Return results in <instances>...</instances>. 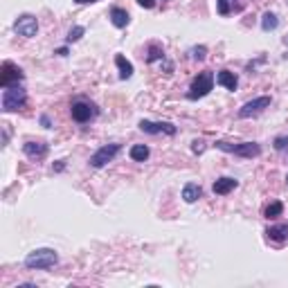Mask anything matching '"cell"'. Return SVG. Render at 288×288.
I'll return each instance as SVG.
<instances>
[{"label": "cell", "instance_id": "12", "mask_svg": "<svg viewBox=\"0 0 288 288\" xmlns=\"http://www.w3.org/2000/svg\"><path fill=\"white\" fill-rule=\"evenodd\" d=\"M23 151H25L27 158H43L48 153V144L45 142H25L23 144Z\"/></svg>", "mask_w": 288, "mask_h": 288}, {"label": "cell", "instance_id": "25", "mask_svg": "<svg viewBox=\"0 0 288 288\" xmlns=\"http://www.w3.org/2000/svg\"><path fill=\"white\" fill-rule=\"evenodd\" d=\"M286 146H288V138H277L275 140V149L277 151H284Z\"/></svg>", "mask_w": 288, "mask_h": 288}, {"label": "cell", "instance_id": "7", "mask_svg": "<svg viewBox=\"0 0 288 288\" xmlns=\"http://www.w3.org/2000/svg\"><path fill=\"white\" fill-rule=\"evenodd\" d=\"M18 81H23V70L11 63V61H5L3 68H0V86L9 88V86H16Z\"/></svg>", "mask_w": 288, "mask_h": 288}, {"label": "cell", "instance_id": "28", "mask_svg": "<svg viewBox=\"0 0 288 288\" xmlns=\"http://www.w3.org/2000/svg\"><path fill=\"white\" fill-rule=\"evenodd\" d=\"M194 151H196V153H198V151H203V142H198V140H196V142H194Z\"/></svg>", "mask_w": 288, "mask_h": 288}, {"label": "cell", "instance_id": "19", "mask_svg": "<svg viewBox=\"0 0 288 288\" xmlns=\"http://www.w3.org/2000/svg\"><path fill=\"white\" fill-rule=\"evenodd\" d=\"M277 25H279V20H277V16L275 14H263V18H261V27L266 32H270V30H277Z\"/></svg>", "mask_w": 288, "mask_h": 288}, {"label": "cell", "instance_id": "10", "mask_svg": "<svg viewBox=\"0 0 288 288\" xmlns=\"http://www.w3.org/2000/svg\"><path fill=\"white\" fill-rule=\"evenodd\" d=\"M140 128H142L144 133H151V135H156V133L176 135V131H178V128L173 126V124H169V122H149V120H142V122H140Z\"/></svg>", "mask_w": 288, "mask_h": 288}, {"label": "cell", "instance_id": "14", "mask_svg": "<svg viewBox=\"0 0 288 288\" xmlns=\"http://www.w3.org/2000/svg\"><path fill=\"white\" fill-rule=\"evenodd\" d=\"M128 20H131L128 11H124L122 7H113V9H110V23H113L115 27H126Z\"/></svg>", "mask_w": 288, "mask_h": 288}, {"label": "cell", "instance_id": "20", "mask_svg": "<svg viewBox=\"0 0 288 288\" xmlns=\"http://www.w3.org/2000/svg\"><path fill=\"white\" fill-rule=\"evenodd\" d=\"M281 212H284V205H281V203H270L266 207V218H277Z\"/></svg>", "mask_w": 288, "mask_h": 288}, {"label": "cell", "instance_id": "21", "mask_svg": "<svg viewBox=\"0 0 288 288\" xmlns=\"http://www.w3.org/2000/svg\"><path fill=\"white\" fill-rule=\"evenodd\" d=\"M162 56H165V52H162L160 45H151V48H149V54H146V61H149V63H153V61L162 59Z\"/></svg>", "mask_w": 288, "mask_h": 288}, {"label": "cell", "instance_id": "6", "mask_svg": "<svg viewBox=\"0 0 288 288\" xmlns=\"http://www.w3.org/2000/svg\"><path fill=\"white\" fill-rule=\"evenodd\" d=\"M120 151H122V144H106V146H101V149H97L93 156H90V165H93L95 169L108 165V162L117 153H120Z\"/></svg>", "mask_w": 288, "mask_h": 288}, {"label": "cell", "instance_id": "1", "mask_svg": "<svg viewBox=\"0 0 288 288\" xmlns=\"http://www.w3.org/2000/svg\"><path fill=\"white\" fill-rule=\"evenodd\" d=\"M56 261H59V255H56L52 248H38V250H34L25 257V266L32 270L52 268V266H56Z\"/></svg>", "mask_w": 288, "mask_h": 288}, {"label": "cell", "instance_id": "13", "mask_svg": "<svg viewBox=\"0 0 288 288\" xmlns=\"http://www.w3.org/2000/svg\"><path fill=\"white\" fill-rule=\"evenodd\" d=\"M216 81H218V86H223L228 90H236V86H239V79H236V75H234V72H230V70H221V72H218Z\"/></svg>", "mask_w": 288, "mask_h": 288}, {"label": "cell", "instance_id": "5", "mask_svg": "<svg viewBox=\"0 0 288 288\" xmlns=\"http://www.w3.org/2000/svg\"><path fill=\"white\" fill-rule=\"evenodd\" d=\"M70 113H72V120H77L79 124H86V122H90L93 117H97V106L93 104V101H86V99H77L75 104H72V108H70Z\"/></svg>", "mask_w": 288, "mask_h": 288}, {"label": "cell", "instance_id": "22", "mask_svg": "<svg viewBox=\"0 0 288 288\" xmlns=\"http://www.w3.org/2000/svg\"><path fill=\"white\" fill-rule=\"evenodd\" d=\"M232 11V0H218V14L228 16Z\"/></svg>", "mask_w": 288, "mask_h": 288}, {"label": "cell", "instance_id": "23", "mask_svg": "<svg viewBox=\"0 0 288 288\" xmlns=\"http://www.w3.org/2000/svg\"><path fill=\"white\" fill-rule=\"evenodd\" d=\"M83 36V27H72L70 34H68V43H72V41H79V38Z\"/></svg>", "mask_w": 288, "mask_h": 288}, {"label": "cell", "instance_id": "15", "mask_svg": "<svg viewBox=\"0 0 288 288\" xmlns=\"http://www.w3.org/2000/svg\"><path fill=\"white\" fill-rule=\"evenodd\" d=\"M201 194H203V189H201V185H196V183H187L183 187V198L185 203H196L201 198Z\"/></svg>", "mask_w": 288, "mask_h": 288}, {"label": "cell", "instance_id": "9", "mask_svg": "<svg viewBox=\"0 0 288 288\" xmlns=\"http://www.w3.org/2000/svg\"><path fill=\"white\" fill-rule=\"evenodd\" d=\"M270 106V97H257L252 101H248V104H243L239 108V117H243V120H248V117H255L259 115V113H263Z\"/></svg>", "mask_w": 288, "mask_h": 288}, {"label": "cell", "instance_id": "16", "mask_svg": "<svg viewBox=\"0 0 288 288\" xmlns=\"http://www.w3.org/2000/svg\"><path fill=\"white\" fill-rule=\"evenodd\" d=\"M115 65H117V70H120V79H131V77H133V65H131V61H126L122 54L115 56Z\"/></svg>", "mask_w": 288, "mask_h": 288}, {"label": "cell", "instance_id": "2", "mask_svg": "<svg viewBox=\"0 0 288 288\" xmlns=\"http://www.w3.org/2000/svg\"><path fill=\"white\" fill-rule=\"evenodd\" d=\"M25 101H27V95H25V90H23L18 83H16V86L5 88V93H3V110L5 113L20 110L23 106H25Z\"/></svg>", "mask_w": 288, "mask_h": 288}, {"label": "cell", "instance_id": "8", "mask_svg": "<svg viewBox=\"0 0 288 288\" xmlns=\"http://www.w3.org/2000/svg\"><path fill=\"white\" fill-rule=\"evenodd\" d=\"M14 30L18 32L20 36L32 38V36H36V32H38V20L34 18L32 14H23V16H18V20L14 23Z\"/></svg>", "mask_w": 288, "mask_h": 288}, {"label": "cell", "instance_id": "3", "mask_svg": "<svg viewBox=\"0 0 288 288\" xmlns=\"http://www.w3.org/2000/svg\"><path fill=\"white\" fill-rule=\"evenodd\" d=\"M212 88H214V75L210 70H205V72H201L194 81H191L187 97L189 99H201V97H205V95H210Z\"/></svg>", "mask_w": 288, "mask_h": 288}, {"label": "cell", "instance_id": "29", "mask_svg": "<svg viewBox=\"0 0 288 288\" xmlns=\"http://www.w3.org/2000/svg\"><path fill=\"white\" fill-rule=\"evenodd\" d=\"M77 5H88V3H97V0H75Z\"/></svg>", "mask_w": 288, "mask_h": 288}, {"label": "cell", "instance_id": "27", "mask_svg": "<svg viewBox=\"0 0 288 288\" xmlns=\"http://www.w3.org/2000/svg\"><path fill=\"white\" fill-rule=\"evenodd\" d=\"M41 124H43L45 128H50V117H48V115H43V117H41Z\"/></svg>", "mask_w": 288, "mask_h": 288}, {"label": "cell", "instance_id": "4", "mask_svg": "<svg viewBox=\"0 0 288 288\" xmlns=\"http://www.w3.org/2000/svg\"><path fill=\"white\" fill-rule=\"evenodd\" d=\"M216 149L225 151V153H234L241 158H257L261 153V146L257 142H241V144H230V142H216Z\"/></svg>", "mask_w": 288, "mask_h": 288}, {"label": "cell", "instance_id": "26", "mask_svg": "<svg viewBox=\"0 0 288 288\" xmlns=\"http://www.w3.org/2000/svg\"><path fill=\"white\" fill-rule=\"evenodd\" d=\"M135 3H138L140 7H144V9H153L156 7V0H135Z\"/></svg>", "mask_w": 288, "mask_h": 288}, {"label": "cell", "instance_id": "24", "mask_svg": "<svg viewBox=\"0 0 288 288\" xmlns=\"http://www.w3.org/2000/svg\"><path fill=\"white\" fill-rule=\"evenodd\" d=\"M205 52H207V50L205 48H203V45H201V48H194V50H191V56H194V59H205Z\"/></svg>", "mask_w": 288, "mask_h": 288}, {"label": "cell", "instance_id": "30", "mask_svg": "<svg viewBox=\"0 0 288 288\" xmlns=\"http://www.w3.org/2000/svg\"><path fill=\"white\" fill-rule=\"evenodd\" d=\"M286 183H288V176H286Z\"/></svg>", "mask_w": 288, "mask_h": 288}, {"label": "cell", "instance_id": "11", "mask_svg": "<svg viewBox=\"0 0 288 288\" xmlns=\"http://www.w3.org/2000/svg\"><path fill=\"white\" fill-rule=\"evenodd\" d=\"M236 185H239V180H234V178H218L216 183L212 185V191L214 194H218V196H225V194H230V191H232Z\"/></svg>", "mask_w": 288, "mask_h": 288}, {"label": "cell", "instance_id": "17", "mask_svg": "<svg viewBox=\"0 0 288 288\" xmlns=\"http://www.w3.org/2000/svg\"><path fill=\"white\" fill-rule=\"evenodd\" d=\"M268 239H273V241H286L288 239V225H273V228H268Z\"/></svg>", "mask_w": 288, "mask_h": 288}, {"label": "cell", "instance_id": "18", "mask_svg": "<svg viewBox=\"0 0 288 288\" xmlns=\"http://www.w3.org/2000/svg\"><path fill=\"white\" fill-rule=\"evenodd\" d=\"M128 153H131V160H135V162H144L146 158H149V146L146 144H135V146H131V151H128Z\"/></svg>", "mask_w": 288, "mask_h": 288}]
</instances>
